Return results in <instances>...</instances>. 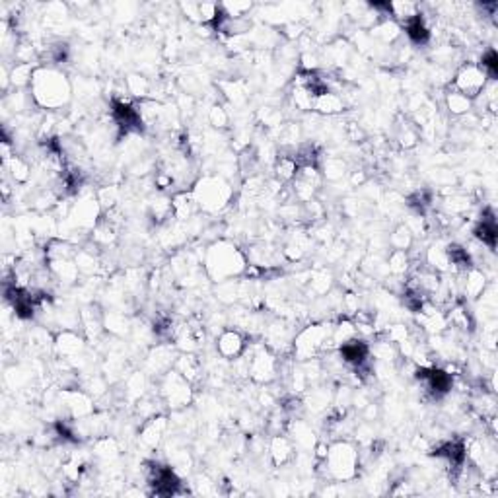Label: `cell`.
<instances>
[{
	"label": "cell",
	"mask_w": 498,
	"mask_h": 498,
	"mask_svg": "<svg viewBox=\"0 0 498 498\" xmlns=\"http://www.w3.org/2000/svg\"><path fill=\"white\" fill-rule=\"evenodd\" d=\"M29 92L36 107L45 113L63 111L72 100V84L68 76L59 66L51 65H39L36 68Z\"/></svg>",
	"instance_id": "1"
},
{
	"label": "cell",
	"mask_w": 498,
	"mask_h": 498,
	"mask_svg": "<svg viewBox=\"0 0 498 498\" xmlns=\"http://www.w3.org/2000/svg\"><path fill=\"white\" fill-rule=\"evenodd\" d=\"M247 265L249 261L244 249L228 240L212 242L205 251V273L210 281L218 284L244 277Z\"/></svg>",
	"instance_id": "2"
},
{
	"label": "cell",
	"mask_w": 498,
	"mask_h": 498,
	"mask_svg": "<svg viewBox=\"0 0 498 498\" xmlns=\"http://www.w3.org/2000/svg\"><path fill=\"white\" fill-rule=\"evenodd\" d=\"M327 479L337 483L355 481L360 473V450L350 440H335L329 444L325 460L320 461Z\"/></svg>",
	"instance_id": "3"
},
{
	"label": "cell",
	"mask_w": 498,
	"mask_h": 498,
	"mask_svg": "<svg viewBox=\"0 0 498 498\" xmlns=\"http://www.w3.org/2000/svg\"><path fill=\"white\" fill-rule=\"evenodd\" d=\"M331 331L333 323H310L302 327L298 333H294L292 339V357L298 362L323 358L327 352H335V347L331 343Z\"/></svg>",
	"instance_id": "4"
},
{
	"label": "cell",
	"mask_w": 498,
	"mask_h": 498,
	"mask_svg": "<svg viewBox=\"0 0 498 498\" xmlns=\"http://www.w3.org/2000/svg\"><path fill=\"white\" fill-rule=\"evenodd\" d=\"M191 193L197 201L199 210L207 212V215L222 212L224 208L230 207V203L234 199V187L222 176H203V178H199L193 183Z\"/></svg>",
	"instance_id": "5"
},
{
	"label": "cell",
	"mask_w": 498,
	"mask_h": 498,
	"mask_svg": "<svg viewBox=\"0 0 498 498\" xmlns=\"http://www.w3.org/2000/svg\"><path fill=\"white\" fill-rule=\"evenodd\" d=\"M160 382V397L164 405H168L171 411L185 409L193 401V384L179 374L178 370H168L164 376L158 378Z\"/></svg>",
	"instance_id": "6"
},
{
	"label": "cell",
	"mask_w": 498,
	"mask_h": 498,
	"mask_svg": "<svg viewBox=\"0 0 498 498\" xmlns=\"http://www.w3.org/2000/svg\"><path fill=\"white\" fill-rule=\"evenodd\" d=\"M487 84H489V78L485 76L477 63H463L450 80V88L467 95L469 100H477Z\"/></svg>",
	"instance_id": "7"
},
{
	"label": "cell",
	"mask_w": 498,
	"mask_h": 498,
	"mask_svg": "<svg viewBox=\"0 0 498 498\" xmlns=\"http://www.w3.org/2000/svg\"><path fill=\"white\" fill-rule=\"evenodd\" d=\"M247 339L240 329L235 327H226L217 335V341H215V348H217V355L222 360H228V362H234L238 358L244 355L247 350Z\"/></svg>",
	"instance_id": "8"
},
{
	"label": "cell",
	"mask_w": 498,
	"mask_h": 498,
	"mask_svg": "<svg viewBox=\"0 0 498 498\" xmlns=\"http://www.w3.org/2000/svg\"><path fill=\"white\" fill-rule=\"evenodd\" d=\"M166 430H168V419L164 414H156L142 423L141 430H139V444L148 451L158 450L164 436H166Z\"/></svg>",
	"instance_id": "9"
},
{
	"label": "cell",
	"mask_w": 498,
	"mask_h": 498,
	"mask_svg": "<svg viewBox=\"0 0 498 498\" xmlns=\"http://www.w3.org/2000/svg\"><path fill=\"white\" fill-rule=\"evenodd\" d=\"M55 348L56 357L63 360H75V358L82 357L86 348V339L82 335H78L75 329H63L55 337Z\"/></svg>",
	"instance_id": "10"
},
{
	"label": "cell",
	"mask_w": 498,
	"mask_h": 498,
	"mask_svg": "<svg viewBox=\"0 0 498 498\" xmlns=\"http://www.w3.org/2000/svg\"><path fill=\"white\" fill-rule=\"evenodd\" d=\"M269 460L274 467H284L288 465L294 456H296V446L290 440V436L286 433L273 434L271 442H269Z\"/></svg>",
	"instance_id": "11"
},
{
	"label": "cell",
	"mask_w": 498,
	"mask_h": 498,
	"mask_svg": "<svg viewBox=\"0 0 498 498\" xmlns=\"http://www.w3.org/2000/svg\"><path fill=\"white\" fill-rule=\"evenodd\" d=\"M251 29H254V22L249 18H232V16H226L224 12L220 14V18L212 26V31H217L228 39L247 38L251 33Z\"/></svg>",
	"instance_id": "12"
},
{
	"label": "cell",
	"mask_w": 498,
	"mask_h": 498,
	"mask_svg": "<svg viewBox=\"0 0 498 498\" xmlns=\"http://www.w3.org/2000/svg\"><path fill=\"white\" fill-rule=\"evenodd\" d=\"M171 210H173V218L178 222H189L201 212L191 189L189 191L187 189H179L171 195Z\"/></svg>",
	"instance_id": "13"
},
{
	"label": "cell",
	"mask_w": 498,
	"mask_h": 498,
	"mask_svg": "<svg viewBox=\"0 0 498 498\" xmlns=\"http://www.w3.org/2000/svg\"><path fill=\"white\" fill-rule=\"evenodd\" d=\"M473 238H475L483 247H487L490 254L497 249L498 228L492 210H485V212L481 215V220L475 224V228H473Z\"/></svg>",
	"instance_id": "14"
},
{
	"label": "cell",
	"mask_w": 498,
	"mask_h": 498,
	"mask_svg": "<svg viewBox=\"0 0 498 498\" xmlns=\"http://www.w3.org/2000/svg\"><path fill=\"white\" fill-rule=\"evenodd\" d=\"M345 109H347V100L339 92L327 90V92H321V94L316 95L311 111L318 113L321 117H335V115H341Z\"/></svg>",
	"instance_id": "15"
},
{
	"label": "cell",
	"mask_w": 498,
	"mask_h": 498,
	"mask_svg": "<svg viewBox=\"0 0 498 498\" xmlns=\"http://www.w3.org/2000/svg\"><path fill=\"white\" fill-rule=\"evenodd\" d=\"M2 168L6 169V178H10L14 183H18V185L28 183L29 179H31V171H33L31 162H29L24 154H18V152H16L8 162H4Z\"/></svg>",
	"instance_id": "16"
},
{
	"label": "cell",
	"mask_w": 498,
	"mask_h": 498,
	"mask_svg": "<svg viewBox=\"0 0 498 498\" xmlns=\"http://www.w3.org/2000/svg\"><path fill=\"white\" fill-rule=\"evenodd\" d=\"M173 370H178L181 376L189 380L191 384H195L201 374H203V364L201 360L195 357V352H181L178 358H176V364H173Z\"/></svg>",
	"instance_id": "17"
},
{
	"label": "cell",
	"mask_w": 498,
	"mask_h": 498,
	"mask_svg": "<svg viewBox=\"0 0 498 498\" xmlns=\"http://www.w3.org/2000/svg\"><path fill=\"white\" fill-rule=\"evenodd\" d=\"M370 33H372V38H376L378 41L386 43V45H394L397 39H401L403 29H401V26H399L395 20L386 18L380 20L376 26L370 29Z\"/></svg>",
	"instance_id": "18"
},
{
	"label": "cell",
	"mask_w": 498,
	"mask_h": 498,
	"mask_svg": "<svg viewBox=\"0 0 498 498\" xmlns=\"http://www.w3.org/2000/svg\"><path fill=\"white\" fill-rule=\"evenodd\" d=\"M444 104L446 109L453 115V117H465L473 111V100H469L467 95L456 92L453 88H448V92L444 95Z\"/></svg>",
	"instance_id": "19"
},
{
	"label": "cell",
	"mask_w": 498,
	"mask_h": 498,
	"mask_svg": "<svg viewBox=\"0 0 498 498\" xmlns=\"http://www.w3.org/2000/svg\"><path fill=\"white\" fill-rule=\"evenodd\" d=\"M424 263L428 265L430 269L438 271V273L446 274L450 271V257H448V249L446 244H433L426 254H424Z\"/></svg>",
	"instance_id": "20"
},
{
	"label": "cell",
	"mask_w": 498,
	"mask_h": 498,
	"mask_svg": "<svg viewBox=\"0 0 498 498\" xmlns=\"http://www.w3.org/2000/svg\"><path fill=\"white\" fill-rule=\"evenodd\" d=\"M387 271L394 277H403L411 271L413 267V257L411 251H399V249H391L387 255Z\"/></svg>",
	"instance_id": "21"
},
{
	"label": "cell",
	"mask_w": 498,
	"mask_h": 498,
	"mask_svg": "<svg viewBox=\"0 0 498 498\" xmlns=\"http://www.w3.org/2000/svg\"><path fill=\"white\" fill-rule=\"evenodd\" d=\"M125 88H127L129 95H131V98H134V100H146V98H150V94H152L150 80H148V78H144V76H141V75L127 76V80H125Z\"/></svg>",
	"instance_id": "22"
},
{
	"label": "cell",
	"mask_w": 498,
	"mask_h": 498,
	"mask_svg": "<svg viewBox=\"0 0 498 498\" xmlns=\"http://www.w3.org/2000/svg\"><path fill=\"white\" fill-rule=\"evenodd\" d=\"M92 456L100 461H113L119 456V446L109 436H100V438H95Z\"/></svg>",
	"instance_id": "23"
},
{
	"label": "cell",
	"mask_w": 498,
	"mask_h": 498,
	"mask_svg": "<svg viewBox=\"0 0 498 498\" xmlns=\"http://www.w3.org/2000/svg\"><path fill=\"white\" fill-rule=\"evenodd\" d=\"M414 234L409 230L407 224H399L395 228L391 235H389V245L391 249H399V251H411L414 245Z\"/></svg>",
	"instance_id": "24"
},
{
	"label": "cell",
	"mask_w": 498,
	"mask_h": 498,
	"mask_svg": "<svg viewBox=\"0 0 498 498\" xmlns=\"http://www.w3.org/2000/svg\"><path fill=\"white\" fill-rule=\"evenodd\" d=\"M331 399H333V395L325 387H311L310 391H308L306 401H304V407L320 413V411H325L329 407Z\"/></svg>",
	"instance_id": "25"
},
{
	"label": "cell",
	"mask_w": 498,
	"mask_h": 498,
	"mask_svg": "<svg viewBox=\"0 0 498 498\" xmlns=\"http://www.w3.org/2000/svg\"><path fill=\"white\" fill-rule=\"evenodd\" d=\"M95 199L100 203L102 210H111V208L119 207V201H121V191L117 185H104L95 191Z\"/></svg>",
	"instance_id": "26"
},
{
	"label": "cell",
	"mask_w": 498,
	"mask_h": 498,
	"mask_svg": "<svg viewBox=\"0 0 498 498\" xmlns=\"http://www.w3.org/2000/svg\"><path fill=\"white\" fill-rule=\"evenodd\" d=\"M397 144L403 148V150H409V148H414L419 141H421V134H419V129L417 125H411V123H403L397 131Z\"/></svg>",
	"instance_id": "27"
},
{
	"label": "cell",
	"mask_w": 498,
	"mask_h": 498,
	"mask_svg": "<svg viewBox=\"0 0 498 498\" xmlns=\"http://www.w3.org/2000/svg\"><path fill=\"white\" fill-rule=\"evenodd\" d=\"M479 68L485 72V76L489 78V82H497L498 76V56L495 47H489L487 51H483V55L479 59Z\"/></svg>",
	"instance_id": "28"
},
{
	"label": "cell",
	"mask_w": 498,
	"mask_h": 498,
	"mask_svg": "<svg viewBox=\"0 0 498 498\" xmlns=\"http://www.w3.org/2000/svg\"><path fill=\"white\" fill-rule=\"evenodd\" d=\"M323 179H329V181H339V179L345 178L347 173V164L341 160V158H327L323 160V166H320Z\"/></svg>",
	"instance_id": "29"
},
{
	"label": "cell",
	"mask_w": 498,
	"mask_h": 498,
	"mask_svg": "<svg viewBox=\"0 0 498 498\" xmlns=\"http://www.w3.org/2000/svg\"><path fill=\"white\" fill-rule=\"evenodd\" d=\"M125 395L134 397V399H142L146 395V376L142 372H134L132 376L127 378L125 382Z\"/></svg>",
	"instance_id": "30"
},
{
	"label": "cell",
	"mask_w": 498,
	"mask_h": 498,
	"mask_svg": "<svg viewBox=\"0 0 498 498\" xmlns=\"http://www.w3.org/2000/svg\"><path fill=\"white\" fill-rule=\"evenodd\" d=\"M207 117H208V123H210L215 129H218V131H222V129H228V127H230V113H228V109H226L222 104L210 105Z\"/></svg>",
	"instance_id": "31"
},
{
	"label": "cell",
	"mask_w": 498,
	"mask_h": 498,
	"mask_svg": "<svg viewBox=\"0 0 498 498\" xmlns=\"http://www.w3.org/2000/svg\"><path fill=\"white\" fill-rule=\"evenodd\" d=\"M220 8H222L226 16H232V18H249L247 14L254 8V2H222Z\"/></svg>",
	"instance_id": "32"
},
{
	"label": "cell",
	"mask_w": 498,
	"mask_h": 498,
	"mask_svg": "<svg viewBox=\"0 0 498 498\" xmlns=\"http://www.w3.org/2000/svg\"><path fill=\"white\" fill-rule=\"evenodd\" d=\"M259 121L267 129H281L282 127V113L274 107H263L259 111Z\"/></svg>",
	"instance_id": "33"
},
{
	"label": "cell",
	"mask_w": 498,
	"mask_h": 498,
	"mask_svg": "<svg viewBox=\"0 0 498 498\" xmlns=\"http://www.w3.org/2000/svg\"><path fill=\"white\" fill-rule=\"evenodd\" d=\"M348 137H350L355 142H362L366 134H364V131L358 127L357 123H348Z\"/></svg>",
	"instance_id": "34"
},
{
	"label": "cell",
	"mask_w": 498,
	"mask_h": 498,
	"mask_svg": "<svg viewBox=\"0 0 498 498\" xmlns=\"http://www.w3.org/2000/svg\"><path fill=\"white\" fill-rule=\"evenodd\" d=\"M364 181H366V176H364V171H352V183H355V185H357V183H358V185H362Z\"/></svg>",
	"instance_id": "35"
}]
</instances>
